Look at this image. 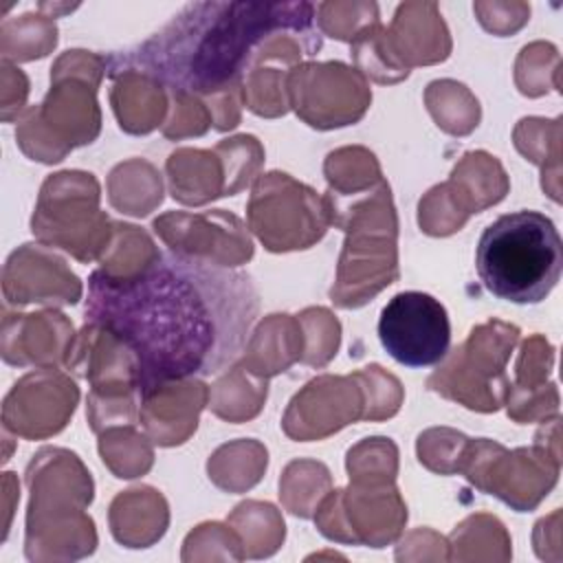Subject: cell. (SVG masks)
Instances as JSON below:
<instances>
[{"instance_id":"20","label":"cell","mask_w":563,"mask_h":563,"mask_svg":"<svg viewBox=\"0 0 563 563\" xmlns=\"http://www.w3.org/2000/svg\"><path fill=\"white\" fill-rule=\"evenodd\" d=\"M209 385L200 378H183L154 387L139 402V422L143 433L158 446H178L187 442L198 416L207 407Z\"/></svg>"},{"instance_id":"34","label":"cell","mask_w":563,"mask_h":563,"mask_svg":"<svg viewBox=\"0 0 563 563\" xmlns=\"http://www.w3.org/2000/svg\"><path fill=\"white\" fill-rule=\"evenodd\" d=\"M323 176L328 180V194L339 198L363 194L385 180L374 152L361 145H347L330 152L323 163Z\"/></svg>"},{"instance_id":"50","label":"cell","mask_w":563,"mask_h":563,"mask_svg":"<svg viewBox=\"0 0 563 563\" xmlns=\"http://www.w3.org/2000/svg\"><path fill=\"white\" fill-rule=\"evenodd\" d=\"M211 128V114L207 103L187 92H169V110L163 123L165 139L178 141L187 136H202Z\"/></svg>"},{"instance_id":"12","label":"cell","mask_w":563,"mask_h":563,"mask_svg":"<svg viewBox=\"0 0 563 563\" xmlns=\"http://www.w3.org/2000/svg\"><path fill=\"white\" fill-rule=\"evenodd\" d=\"M288 106L314 130L352 125L372 103L367 79L343 62H301L286 77Z\"/></svg>"},{"instance_id":"54","label":"cell","mask_w":563,"mask_h":563,"mask_svg":"<svg viewBox=\"0 0 563 563\" xmlns=\"http://www.w3.org/2000/svg\"><path fill=\"white\" fill-rule=\"evenodd\" d=\"M106 75H108L106 57L90 53V51H81V48L62 53L51 68V81L62 79V77H77V79L95 84L97 88Z\"/></svg>"},{"instance_id":"29","label":"cell","mask_w":563,"mask_h":563,"mask_svg":"<svg viewBox=\"0 0 563 563\" xmlns=\"http://www.w3.org/2000/svg\"><path fill=\"white\" fill-rule=\"evenodd\" d=\"M110 205L128 216L143 218L163 202V178L145 158L119 163L108 176Z\"/></svg>"},{"instance_id":"11","label":"cell","mask_w":563,"mask_h":563,"mask_svg":"<svg viewBox=\"0 0 563 563\" xmlns=\"http://www.w3.org/2000/svg\"><path fill=\"white\" fill-rule=\"evenodd\" d=\"M317 530L336 543L385 548L407 523V504L396 484L330 490L314 510Z\"/></svg>"},{"instance_id":"26","label":"cell","mask_w":563,"mask_h":563,"mask_svg":"<svg viewBox=\"0 0 563 563\" xmlns=\"http://www.w3.org/2000/svg\"><path fill=\"white\" fill-rule=\"evenodd\" d=\"M449 183L471 216L501 202L510 189L504 165L484 150L466 152L455 163Z\"/></svg>"},{"instance_id":"41","label":"cell","mask_w":563,"mask_h":563,"mask_svg":"<svg viewBox=\"0 0 563 563\" xmlns=\"http://www.w3.org/2000/svg\"><path fill=\"white\" fill-rule=\"evenodd\" d=\"M288 66L282 64H260L249 70L242 81V106H246L253 114L275 119L290 110L286 77Z\"/></svg>"},{"instance_id":"39","label":"cell","mask_w":563,"mask_h":563,"mask_svg":"<svg viewBox=\"0 0 563 563\" xmlns=\"http://www.w3.org/2000/svg\"><path fill=\"white\" fill-rule=\"evenodd\" d=\"M345 468L352 484H394L398 475V446L389 438H365L347 451Z\"/></svg>"},{"instance_id":"15","label":"cell","mask_w":563,"mask_h":563,"mask_svg":"<svg viewBox=\"0 0 563 563\" xmlns=\"http://www.w3.org/2000/svg\"><path fill=\"white\" fill-rule=\"evenodd\" d=\"M79 402V387L57 367H40L24 374L2 402L4 431L26 440H44L59 433Z\"/></svg>"},{"instance_id":"52","label":"cell","mask_w":563,"mask_h":563,"mask_svg":"<svg viewBox=\"0 0 563 563\" xmlns=\"http://www.w3.org/2000/svg\"><path fill=\"white\" fill-rule=\"evenodd\" d=\"M554 369V347L543 334H530L521 347L515 363V380L510 385L521 389L541 387L548 383Z\"/></svg>"},{"instance_id":"49","label":"cell","mask_w":563,"mask_h":563,"mask_svg":"<svg viewBox=\"0 0 563 563\" xmlns=\"http://www.w3.org/2000/svg\"><path fill=\"white\" fill-rule=\"evenodd\" d=\"M374 2H321L317 4V29L341 42H352L361 31L378 24Z\"/></svg>"},{"instance_id":"3","label":"cell","mask_w":563,"mask_h":563,"mask_svg":"<svg viewBox=\"0 0 563 563\" xmlns=\"http://www.w3.org/2000/svg\"><path fill=\"white\" fill-rule=\"evenodd\" d=\"M31 490L24 554L29 561H77L97 548V530L86 508L95 484L77 453L40 449L26 466Z\"/></svg>"},{"instance_id":"17","label":"cell","mask_w":563,"mask_h":563,"mask_svg":"<svg viewBox=\"0 0 563 563\" xmlns=\"http://www.w3.org/2000/svg\"><path fill=\"white\" fill-rule=\"evenodd\" d=\"M2 295L11 306H73L84 286L66 260L42 242L15 249L2 268Z\"/></svg>"},{"instance_id":"42","label":"cell","mask_w":563,"mask_h":563,"mask_svg":"<svg viewBox=\"0 0 563 563\" xmlns=\"http://www.w3.org/2000/svg\"><path fill=\"white\" fill-rule=\"evenodd\" d=\"M350 53L356 70L376 84H398L409 77L407 70L396 66L385 46V26L372 24L350 42Z\"/></svg>"},{"instance_id":"5","label":"cell","mask_w":563,"mask_h":563,"mask_svg":"<svg viewBox=\"0 0 563 563\" xmlns=\"http://www.w3.org/2000/svg\"><path fill=\"white\" fill-rule=\"evenodd\" d=\"M475 268L484 288L497 299L539 303L563 271L561 235L541 211L504 213L479 235Z\"/></svg>"},{"instance_id":"55","label":"cell","mask_w":563,"mask_h":563,"mask_svg":"<svg viewBox=\"0 0 563 563\" xmlns=\"http://www.w3.org/2000/svg\"><path fill=\"white\" fill-rule=\"evenodd\" d=\"M396 561H449V541L429 528H416L398 543Z\"/></svg>"},{"instance_id":"8","label":"cell","mask_w":563,"mask_h":563,"mask_svg":"<svg viewBox=\"0 0 563 563\" xmlns=\"http://www.w3.org/2000/svg\"><path fill=\"white\" fill-rule=\"evenodd\" d=\"M246 222L271 253L310 249L332 227L325 196L286 172L257 176L246 205Z\"/></svg>"},{"instance_id":"35","label":"cell","mask_w":563,"mask_h":563,"mask_svg":"<svg viewBox=\"0 0 563 563\" xmlns=\"http://www.w3.org/2000/svg\"><path fill=\"white\" fill-rule=\"evenodd\" d=\"M330 490V468L317 460H292L279 477L282 506L301 519H310Z\"/></svg>"},{"instance_id":"31","label":"cell","mask_w":563,"mask_h":563,"mask_svg":"<svg viewBox=\"0 0 563 563\" xmlns=\"http://www.w3.org/2000/svg\"><path fill=\"white\" fill-rule=\"evenodd\" d=\"M449 541V561H510L512 541L506 526L488 512L460 521Z\"/></svg>"},{"instance_id":"1","label":"cell","mask_w":563,"mask_h":563,"mask_svg":"<svg viewBox=\"0 0 563 563\" xmlns=\"http://www.w3.org/2000/svg\"><path fill=\"white\" fill-rule=\"evenodd\" d=\"M257 312L251 275L172 251L134 277L95 271L84 308L86 321L112 330L132 350L139 396L220 372L244 350Z\"/></svg>"},{"instance_id":"40","label":"cell","mask_w":563,"mask_h":563,"mask_svg":"<svg viewBox=\"0 0 563 563\" xmlns=\"http://www.w3.org/2000/svg\"><path fill=\"white\" fill-rule=\"evenodd\" d=\"M561 57L554 44L537 40L526 44L515 62V84L526 97H543L561 88Z\"/></svg>"},{"instance_id":"48","label":"cell","mask_w":563,"mask_h":563,"mask_svg":"<svg viewBox=\"0 0 563 563\" xmlns=\"http://www.w3.org/2000/svg\"><path fill=\"white\" fill-rule=\"evenodd\" d=\"M468 438L449 427H431L416 440L418 462L438 475L460 473Z\"/></svg>"},{"instance_id":"10","label":"cell","mask_w":563,"mask_h":563,"mask_svg":"<svg viewBox=\"0 0 563 563\" xmlns=\"http://www.w3.org/2000/svg\"><path fill=\"white\" fill-rule=\"evenodd\" d=\"M460 473L482 493L501 499L517 512L534 510L559 482L561 457L545 449L519 446L508 451L488 438H468Z\"/></svg>"},{"instance_id":"14","label":"cell","mask_w":563,"mask_h":563,"mask_svg":"<svg viewBox=\"0 0 563 563\" xmlns=\"http://www.w3.org/2000/svg\"><path fill=\"white\" fill-rule=\"evenodd\" d=\"M152 229L172 253L205 264L233 268L253 257V240L244 222L224 209L167 211L154 218Z\"/></svg>"},{"instance_id":"51","label":"cell","mask_w":563,"mask_h":563,"mask_svg":"<svg viewBox=\"0 0 563 563\" xmlns=\"http://www.w3.org/2000/svg\"><path fill=\"white\" fill-rule=\"evenodd\" d=\"M559 389L554 383H545L541 387L532 389H521L510 385L508 396H506V411L508 418L515 420L517 424H528V422H543L552 416H559Z\"/></svg>"},{"instance_id":"4","label":"cell","mask_w":563,"mask_h":563,"mask_svg":"<svg viewBox=\"0 0 563 563\" xmlns=\"http://www.w3.org/2000/svg\"><path fill=\"white\" fill-rule=\"evenodd\" d=\"M330 218L345 233L336 279L330 299L339 308H361L391 286L398 271V216L387 180L376 187L339 198L323 194Z\"/></svg>"},{"instance_id":"27","label":"cell","mask_w":563,"mask_h":563,"mask_svg":"<svg viewBox=\"0 0 563 563\" xmlns=\"http://www.w3.org/2000/svg\"><path fill=\"white\" fill-rule=\"evenodd\" d=\"M561 119L526 117L512 132L517 152L541 169V187L554 202H561Z\"/></svg>"},{"instance_id":"57","label":"cell","mask_w":563,"mask_h":563,"mask_svg":"<svg viewBox=\"0 0 563 563\" xmlns=\"http://www.w3.org/2000/svg\"><path fill=\"white\" fill-rule=\"evenodd\" d=\"M209 108L211 114V125L218 132H227L233 130L240 119H242V88H233V90H224V92H216L211 97L202 99Z\"/></svg>"},{"instance_id":"47","label":"cell","mask_w":563,"mask_h":563,"mask_svg":"<svg viewBox=\"0 0 563 563\" xmlns=\"http://www.w3.org/2000/svg\"><path fill=\"white\" fill-rule=\"evenodd\" d=\"M180 559L189 561H242L246 559L244 548L235 530L227 523L207 521L196 526L183 543Z\"/></svg>"},{"instance_id":"53","label":"cell","mask_w":563,"mask_h":563,"mask_svg":"<svg viewBox=\"0 0 563 563\" xmlns=\"http://www.w3.org/2000/svg\"><path fill=\"white\" fill-rule=\"evenodd\" d=\"M473 11L479 24L497 37L517 33L530 20L528 2H475Z\"/></svg>"},{"instance_id":"23","label":"cell","mask_w":563,"mask_h":563,"mask_svg":"<svg viewBox=\"0 0 563 563\" xmlns=\"http://www.w3.org/2000/svg\"><path fill=\"white\" fill-rule=\"evenodd\" d=\"M301 354L303 332L299 319L286 312H275L255 325L242 350L240 363L249 372L271 378L301 361Z\"/></svg>"},{"instance_id":"6","label":"cell","mask_w":563,"mask_h":563,"mask_svg":"<svg viewBox=\"0 0 563 563\" xmlns=\"http://www.w3.org/2000/svg\"><path fill=\"white\" fill-rule=\"evenodd\" d=\"M99 200L101 187L90 172L51 174L42 183L31 231L37 242L57 246L84 264L99 262L114 231V222L99 209Z\"/></svg>"},{"instance_id":"19","label":"cell","mask_w":563,"mask_h":563,"mask_svg":"<svg viewBox=\"0 0 563 563\" xmlns=\"http://www.w3.org/2000/svg\"><path fill=\"white\" fill-rule=\"evenodd\" d=\"M75 336L73 321L55 308L24 314L4 312L2 358L20 367H66Z\"/></svg>"},{"instance_id":"9","label":"cell","mask_w":563,"mask_h":563,"mask_svg":"<svg viewBox=\"0 0 563 563\" xmlns=\"http://www.w3.org/2000/svg\"><path fill=\"white\" fill-rule=\"evenodd\" d=\"M101 110L97 86L77 77L51 81V90L35 108L18 119L15 139L20 150L40 163H59L77 145L99 136Z\"/></svg>"},{"instance_id":"44","label":"cell","mask_w":563,"mask_h":563,"mask_svg":"<svg viewBox=\"0 0 563 563\" xmlns=\"http://www.w3.org/2000/svg\"><path fill=\"white\" fill-rule=\"evenodd\" d=\"M471 218L468 209L451 187V183H440L431 187L418 205V224L427 235L444 238L460 231Z\"/></svg>"},{"instance_id":"56","label":"cell","mask_w":563,"mask_h":563,"mask_svg":"<svg viewBox=\"0 0 563 563\" xmlns=\"http://www.w3.org/2000/svg\"><path fill=\"white\" fill-rule=\"evenodd\" d=\"M2 121H11L18 117L24 108V101L29 97V79L26 75L15 68L11 62L2 59Z\"/></svg>"},{"instance_id":"7","label":"cell","mask_w":563,"mask_h":563,"mask_svg":"<svg viewBox=\"0 0 563 563\" xmlns=\"http://www.w3.org/2000/svg\"><path fill=\"white\" fill-rule=\"evenodd\" d=\"M521 330L501 319H488L471 328L468 336L440 361L427 378V387L471 411L493 413L504 407L510 378L506 363Z\"/></svg>"},{"instance_id":"38","label":"cell","mask_w":563,"mask_h":563,"mask_svg":"<svg viewBox=\"0 0 563 563\" xmlns=\"http://www.w3.org/2000/svg\"><path fill=\"white\" fill-rule=\"evenodd\" d=\"M57 44V26L51 15L24 13L0 26V51L7 62H31L46 57Z\"/></svg>"},{"instance_id":"37","label":"cell","mask_w":563,"mask_h":563,"mask_svg":"<svg viewBox=\"0 0 563 563\" xmlns=\"http://www.w3.org/2000/svg\"><path fill=\"white\" fill-rule=\"evenodd\" d=\"M152 440L139 433L134 424L110 427L99 433V455L114 477L134 479L145 475L154 464Z\"/></svg>"},{"instance_id":"32","label":"cell","mask_w":563,"mask_h":563,"mask_svg":"<svg viewBox=\"0 0 563 563\" xmlns=\"http://www.w3.org/2000/svg\"><path fill=\"white\" fill-rule=\"evenodd\" d=\"M227 523L242 541L246 559L273 556L286 537L282 512L268 501L246 499L233 508Z\"/></svg>"},{"instance_id":"30","label":"cell","mask_w":563,"mask_h":563,"mask_svg":"<svg viewBox=\"0 0 563 563\" xmlns=\"http://www.w3.org/2000/svg\"><path fill=\"white\" fill-rule=\"evenodd\" d=\"M268 466V451L260 440L240 438L218 446L207 462L209 479L224 493H246Z\"/></svg>"},{"instance_id":"13","label":"cell","mask_w":563,"mask_h":563,"mask_svg":"<svg viewBox=\"0 0 563 563\" xmlns=\"http://www.w3.org/2000/svg\"><path fill=\"white\" fill-rule=\"evenodd\" d=\"M378 339L387 354L400 365H438L451 345L446 308L435 297L420 290L398 292L380 310Z\"/></svg>"},{"instance_id":"46","label":"cell","mask_w":563,"mask_h":563,"mask_svg":"<svg viewBox=\"0 0 563 563\" xmlns=\"http://www.w3.org/2000/svg\"><path fill=\"white\" fill-rule=\"evenodd\" d=\"M354 378L358 380L363 391V420L378 422L398 413L405 389L394 374L372 363L354 372Z\"/></svg>"},{"instance_id":"18","label":"cell","mask_w":563,"mask_h":563,"mask_svg":"<svg viewBox=\"0 0 563 563\" xmlns=\"http://www.w3.org/2000/svg\"><path fill=\"white\" fill-rule=\"evenodd\" d=\"M66 367L90 383L88 396L92 398L139 396L136 358L132 350L112 330L99 323L86 321L77 332Z\"/></svg>"},{"instance_id":"59","label":"cell","mask_w":563,"mask_h":563,"mask_svg":"<svg viewBox=\"0 0 563 563\" xmlns=\"http://www.w3.org/2000/svg\"><path fill=\"white\" fill-rule=\"evenodd\" d=\"M11 512H13V510H11V504L7 501V515L11 517ZM7 530H9V519H7V523H4V534H7Z\"/></svg>"},{"instance_id":"24","label":"cell","mask_w":563,"mask_h":563,"mask_svg":"<svg viewBox=\"0 0 563 563\" xmlns=\"http://www.w3.org/2000/svg\"><path fill=\"white\" fill-rule=\"evenodd\" d=\"M112 79L110 103L123 132L147 134L165 123L169 92L161 81L139 70H123Z\"/></svg>"},{"instance_id":"16","label":"cell","mask_w":563,"mask_h":563,"mask_svg":"<svg viewBox=\"0 0 563 563\" xmlns=\"http://www.w3.org/2000/svg\"><path fill=\"white\" fill-rule=\"evenodd\" d=\"M363 420V391L354 374H321L308 380L288 402L282 429L290 440H323Z\"/></svg>"},{"instance_id":"36","label":"cell","mask_w":563,"mask_h":563,"mask_svg":"<svg viewBox=\"0 0 563 563\" xmlns=\"http://www.w3.org/2000/svg\"><path fill=\"white\" fill-rule=\"evenodd\" d=\"M161 255L163 253L143 229L128 222H114L112 240L101 255L97 271L112 279H125L150 268Z\"/></svg>"},{"instance_id":"2","label":"cell","mask_w":563,"mask_h":563,"mask_svg":"<svg viewBox=\"0 0 563 563\" xmlns=\"http://www.w3.org/2000/svg\"><path fill=\"white\" fill-rule=\"evenodd\" d=\"M286 31H319L310 2H194L139 46L106 59L108 77L139 70L167 92L200 99L242 88L262 46Z\"/></svg>"},{"instance_id":"43","label":"cell","mask_w":563,"mask_h":563,"mask_svg":"<svg viewBox=\"0 0 563 563\" xmlns=\"http://www.w3.org/2000/svg\"><path fill=\"white\" fill-rule=\"evenodd\" d=\"M303 332V354L301 363L310 367H325L341 345V323L339 319L321 306L303 308L297 314Z\"/></svg>"},{"instance_id":"21","label":"cell","mask_w":563,"mask_h":563,"mask_svg":"<svg viewBox=\"0 0 563 563\" xmlns=\"http://www.w3.org/2000/svg\"><path fill=\"white\" fill-rule=\"evenodd\" d=\"M385 46L402 70L444 62L453 42L435 2H402L385 26Z\"/></svg>"},{"instance_id":"58","label":"cell","mask_w":563,"mask_h":563,"mask_svg":"<svg viewBox=\"0 0 563 563\" xmlns=\"http://www.w3.org/2000/svg\"><path fill=\"white\" fill-rule=\"evenodd\" d=\"M532 543L539 559L561 561V510H554L534 523Z\"/></svg>"},{"instance_id":"45","label":"cell","mask_w":563,"mask_h":563,"mask_svg":"<svg viewBox=\"0 0 563 563\" xmlns=\"http://www.w3.org/2000/svg\"><path fill=\"white\" fill-rule=\"evenodd\" d=\"M213 150L224 163L227 196H235L257 180L264 163V147L253 134H238L224 139Z\"/></svg>"},{"instance_id":"22","label":"cell","mask_w":563,"mask_h":563,"mask_svg":"<svg viewBox=\"0 0 563 563\" xmlns=\"http://www.w3.org/2000/svg\"><path fill=\"white\" fill-rule=\"evenodd\" d=\"M112 537L125 548L154 545L169 526V506L152 486L119 493L108 512Z\"/></svg>"},{"instance_id":"28","label":"cell","mask_w":563,"mask_h":563,"mask_svg":"<svg viewBox=\"0 0 563 563\" xmlns=\"http://www.w3.org/2000/svg\"><path fill=\"white\" fill-rule=\"evenodd\" d=\"M268 396V378L249 372L240 361L209 387L207 407L220 420L240 424L255 418Z\"/></svg>"},{"instance_id":"25","label":"cell","mask_w":563,"mask_h":563,"mask_svg":"<svg viewBox=\"0 0 563 563\" xmlns=\"http://www.w3.org/2000/svg\"><path fill=\"white\" fill-rule=\"evenodd\" d=\"M169 194L187 207H200L227 196L224 163L216 150L178 147L165 163Z\"/></svg>"},{"instance_id":"33","label":"cell","mask_w":563,"mask_h":563,"mask_svg":"<svg viewBox=\"0 0 563 563\" xmlns=\"http://www.w3.org/2000/svg\"><path fill=\"white\" fill-rule=\"evenodd\" d=\"M424 106L435 125L453 136L471 134L482 119L477 97L455 79H435L424 88Z\"/></svg>"}]
</instances>
